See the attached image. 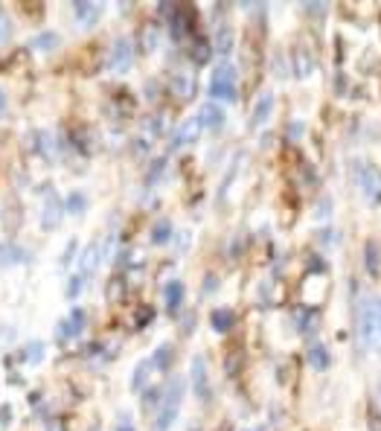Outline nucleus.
Listing matches in <instances>:
<instances>
[{
  "label": "nucleus",
  "mask_w": 381,
  "mask_h": 431,
  "mask_svg": "<svg viewBox=\"0 0 381 431\" xmlns=\"http://www.w3.org/2000/svg\"><path fill=\"white\" fill-rule=\"evenodd\" d=\"M358 338L367 350L381 353V297H367L358 306Z\"/></svg>",
  "instance_id": "f257e3e1"
},
{
  "label": "nucleus",
  "mask_w": 381,
  "mask_h": 431,
  "mask_svg": "<svg viewBox=\"0 0 381 431\" xmlns=\"http://www.w3.org/2000/svg\"><path fill=\"white\" fill-rule=\"evenodd\" d=\"M181 399H183V385L175 379L172 385L166 388V396L160 399V411H157V417L152 423V431H169L172 428V423H175V417L181 411Z\"/></svg>",
  "instance_id": "f03ea898"
},
{
  "label": "nucleus",
  "mask_w": 381,
  "mask_h": 431,
  "mask_svg": "<svg viewBox=\"0 0 381 431\" xmlns=\"http://www.w3.org/2000/svg\"><path fill=\"white\" fill-rule=\"evenodd\" d=\"M210 93L216 100H236V93H239V73H236V67L222 61L216 70H212L210 76Z\"/></svg>",
  "instance_id": "7ed1b4c3"
},
{
  "label": "nucleus",
  "mask_w": 381,
  "mask_h": 431,
  "mask_svg": "<svg viewBox=\"0 0 381 431\" xmlns=\"http://www.w3.org/2000/svg\"><path fill=\"white\" fill-rule=\"evenodd\" d=\"M291 61H294V70H297V76L306 79V76H312V70L318 67V50H315V41L308 33H303L294 47H291Z\"/></svg>",
  "instance_id": "20e7f679"
},
{
  "label": "nucleus",
  "mask_w": 381,
  "mask_h": 431,
  "mask_svg": "<svg viewBox=\"0 0 381 431\" xmlns=\"http://www.w3.org/2000/svg\"><path fill=\"white\" fill-rule=\"evenodd\" d=\"M265 30H262V23L256 20V27H248V35H245V67L253 70V73H259V67H262V56H265Z\"/></svg>",
  "instance_id": "39448f33"
},
{
  "label": "nucleus",
  "mask_w": 381,
  "mask_h": 431,
  "mask_svg": "<svg viewBox=\"0 0 381 431\" xmlns=\"http://www.w3.org/2000/svg\"><path fill=\"white\" fill-rule=\"evenodd\" d=\"M355 175H358V187L361 193L373 201L381 199V172L375 170L373 163H358V170H355Z\"/></svg>",
  "instance_id": "423d86ee"
},
{
  "label": "nucleus",
  "mask_w": 381,
  "mask_h": 431,
  "mask_svg": "<svg viewBox=\"0 0 381 431\" xmlns=\"http://www.w3.org/2000/svg\"><path fill=\"white\" fill-rule=\"evenodd\" d=\"M193 391H195V396L198 399H210L212 396V388H210V376H207V362L201 355H195L193 358Z\"/></svg>",
  "instance_id": "0eeeda50"
},
{
  "label": "nucleus",
  "mask_w": 381,
  "mask_h": 431,
  "mask_svg": "<svg viewBox=\"0 0 381 431\" xmlns=\"http://www.w3.org/2000/svg\"><path fill=\"white\" fill-rule=\"evenodd\" d=\"M131 59H134V47H131V41L128 38H120L114 47H111V56H108V64L111 67H116L123 73V70H128L131 67Z\"/></svg>",
  "instance_id": "6e6552de"
},
{
  "label": "nucleus",
  "mask_w": 381,
  "mask_h": 431,
  "mask_svg": "<svg viewBox=\"0 0 381 431\" xmlns=\"http://www.w3.org/2000/svg\"><path fill=\"white\" fill-rule=\"evenodd\" d=\"M73 12H76L79 27H93V23L99 20V15H102V4L99 0H76Z\"/></svg>",
  "instance_id": "1a4fd4ad"
},
{
  "label": "nucleus",
  "mask_w": 381,
  "mask_h": 431,
  "mask_svg": "<svg viewBox=\"0 0 381 431\" xmlns=\"http://www.w3.org/2000/svg\"><path fill=\"white\" fill-rule=\"evenodd\" d=\"M108 61V53L102 44H87L85 53H82V70L85 73H97V70H102V64Z\"/></svg>",
  "instance_id": "9d476101"
},
{
  "label": "nucleus",
  "mask_w": 381,
  "mask_h": 431,
  "mask_svg": "<svg viewBox=\"0 0 381 431\" xmlns=\"http://www.w3.org/2000/svg\"><path fill=\"white\" fill-rule=\"evenodd\" d=\"M82 324H85V312L82 309H73L61 324H59V329H56V338L59 341H67V338H73V335H79L82 332Z\"/></svg>",
  "instance_id": "9b49d317"
},
{
  "label": "nucleus",
  "mask_w": 381,
  "mask_h": 431,
  "mask_svg": "<svg viewBox=\"0 0 381 431\" xmlns=\"http://www.w3.org/2000/svg\"><path fill=\"white\" fill-rule=\"evenodd\" d=\"M198 123H201V129H219L224 123V108L216 102H204L198 111Z\"/></svg>",
  "instance_id": "f8f14e48"
},
{
  "label": "nucleus",
  "mask_w": 381,
  "mask_h": 431,
  "mask_svg": "<svg viewBox=\"0 0 381 431\" xmlns=\"http://www.w3.org/2000/svg\"><path fill=\"white\" fill-rule=\"evenodd\" d=\"M172 93H175V97H181V102L193 100V93H195V79L189 76V73H183V70H178V73L172 76Z\"/></svg>",
  "instance_id": "ddd939ff"
},
{
  "label": "nucleus",
  "mask_w": 381,
  "mask_h": 431,
  "mask_svg": "<svg viewBox=\"0 0 381 431\" xmlns=\"http://www.w3.org/2000/svg\"><path fill=\"white\" fill-rule=\"evenodd\" d=\"M201 131H204V129H201V123H198V117H189L186 123H181L178 131H175V146H183V143L198 140Z\"/></svg>",
  "instance_id": "4468645a"
},
{
  "label": "nucleus",
  "mask_w": 381,
  "mask_h": 431,
  "mask_svg": "<svg viewBox=\"0 0 381 431\" xmlns=\"http://www.w3.org/2000/svg\"><path fill=\"white\" fill-rule=\"evenodd\" d=\"M59 222H61V199L50 196L44 204V213H41V225H44V230H53Z\"/></svg>",
  "instance_id": "2eb2a0df"
},
{
  "label": "nucleus",
  "mask_w": 381,
  "mask_h": 431,
  "mask_svg": "<svg viewBox=\"0 0 381 431\" xmlns=\"http://www.w3.org/2000/svg\"><path fill=\"white\" fill-rule=\"evenodd\" d=\"M189 30H193V9H189V6H178L175 18H172V33H175V38H183Z\"/></svg>",
  "instance_id": "dca6fc26"
},
{
  "label": "nucleus",
  "mask_w": 381,
  "mask_h": 431,
  "mask_svg": "<svg viewBox=\"0 0 381 431\" xmlns=\"http://www.w3.org/2000/svg\"><path fill=\"white\" fill-rule=\"evenodd\" d=\"M271 108H274V97H271V93H265V97H262V100L256 102L253 114H250V126H253V129L265 126V123H268V117H271Z\"/></svg>",
  "instance_id": "f3484780"
},
{
  "label": "nucleus",
  "mask_w": 381,
  "mask_h": 431,
  "mask_svg": "<svg viewBox=\"0 0 381 431\" xmlns=\"http://www.w3.org/2000/svg\"><path fill=\"white\" fill-rule=\"evenodd\" d=\"M210 324H212V329H216V332H227V329H233V324H236L233 309H212Z\"/></svg>",
  "instance_id": "a211bd4d"
},
{
  "label": "nucleus",
  "mask_w": 381,
  "mask_h": 431,
  "mask_svg": "<svg viewBox=\"0 0 381 431\" xmlns=\"http://www.w3.org/2000/svg\"><path fill=\"white\" fill-rule=\"evenodd\" d=\"M364 259H367V271L375 277L378 268H381V245L375 242V239H367V245H364Z\"/></svg>",
  "instance_id": "6ab92c4d"
},
{
  "label": "nucleus",
  "mask_w": 381,
  "mask_h": 431,
  "mask_svg": "<svg viewBox=\"0 0 381 431\" xmlns=\"http://www.w3.org/2000/svg\"><path fill=\"white\" fill-rule=\"evenodd\" d=\"M242 362H245L242 347L233 344V347L227 350V355H224V370H227V376H236V373H239V370H242Z\"/></svg>",
  "instance_id": "aec40b11"
},
{
  "label": "nucleus",
  "mask_w": 381,
  "mask_h": 431,
  "mask_svg": "<svg viewBox=\"0 0 381 431\" xmlns=\"http://www.w3.org/2000/svg\"><path fill=\"white\" fill-rule=\"evenodd\" d=\"M183 303V283L181 280H172L166 285V306H169V312H178Z\"/></svg>",
  "instance_id": "412c9836"
},
{
  "label": "nucleus",
  "mask_w": 381,
  "mask_h": 431,
  "mask_svg": "<svg viewBox=\"0 0 381 431\" xmlns=\"http://www.w3.org/2000/svg\"><path fill=\"white\" fill-rule=\"evenodd\" d=\"M99 251H102V242H90L85 248V254H82V271L85 274H90L93 268L99 266Z\"/></svg>",
  "instance_id": "4be33fe9"
},
{
  "label": "nucleus",
  "mask_w": 381,
  "mask_h": 431,
  "mask_svg": "<svg viewBox=\"0 0 381 431\" xmlns=\"http://www.w3.org/2000/svg\"><path fill=\"white\" fill-rule=\"evenodd\" d=\"M308 365H312L315 370H326L329 367V353L323 344H312L308 347Z\"/></svg>",
  "instance_id": "5701e85b"
},
{
  "label": "nucleus",
  "mask_w": 381,
  "mask_h": 431,
  "mask_svg": "<svg viewBox=\"0 0 381 431\" xmlns=\"http://www.w3.org/2000/svg\"><path fill=\"white\" fill-rule=\"evenodd\" d=\"M172 355H175L172 344H160V347H157V353H155V358H152V367H155V370H169V365H172Z\"/></svg>",
  "instance_id": "b1692460"
},
{
  "label": "nucleus",
  "mask_w": 381,
  "mask_h": 431,
  "mask_svg": "<svg viewBox=\"0 0 381 431\" xmlns=\"http://www.w3.org/2000/svg\"><path fill=\"white\" fill-rule=\"evenodd\" d=\"M27 251L18 245H0V266H12V262H23Z\"/></svg>",
  "instance_id": "393cba45"
},
{
  "label": "nucleus",
  "mask_w": 381,
  "mask_h": 431,
  "mask_svg": "<svg viewBox=\"0 0 381 431\" xmlns=\"http://www.w3.org/2000/svg\"><path fill=\"white\" fill-rule=\"evenodd\" d=\"M32 47H35V50L50 53V50H56V47H59V35L50 33V30H44V33H38V35L32 38Z\"/></svg>",
  "instance_id": "a878e982"
},
{
  "label": "nucleus",
  "mask_w": 381,
  "mask_h": 431,
  "mask_svg": "<svg viewBox=\"0 0 381 431\" xmlns=\"http://www.w3.org/2000/svg\"><path fill=\"white\" fill-rule=\"evenodd\" d=\"M152 370V362H140L137 365V370H134V376H131V391H146V382H149V373Z\"/></svg>",
  "instance_id": "bb28decb"
},
{
  "label": "nucleus",
  "mask_w": 381,
  "mask_h": 431,
  "mask_svg": "<svg viewBox=\"0 0 381 431\" xmlns=\"http://www.w3.org/2000/svg\"><path fill=\"white\" fill-rule=\"evenodd\" d=\"M140 47L143 50H155L157 47V27L155 23H146V27L140 30Z\"/></svg>",
  "instance_id": "cd10ccee"
},
{
  "label": "nucleus",
  "mask_w": 381,
  "mask_h": 431,
  "mask_svg": "<svg viewBox=\"0 0 381 431\" xmlns=\"http://www.w3.org/2000/svg\"><path fill=\"white\" fill-rule=\"evenodd\" d=\"M189 53H193V61H195V64H204V61L210 59V53H212V47H210L207 38H198V41L193 44V50H189Z\"/></svg>",
  "instance_id": "c85d7f7f"
},
{
  "label": "nucleus",
  "mask_w": 381,
  "mask_h": 431,
  "mask_svg": "<svg viewBox=\"0 0 381 431\" xmlns=\"http://www.w3.org/2000/svg\"><path fill=\"white\" fill-rule=\"evenodd\" d=\"M216 50L219 53H230L233 50V30L230 27H219V33H216Z\"/></svg>",
  "instance_id": "c756f323"
},
{
  "label": "nucleus",
  "mask_w": 381,
  "mask_h": 431,
  "mask_svg": "<svg viewBox=\"0 0 381 431\" xmlns=\"http://www.w3.org/2000/svg\"><path fill=\"white\" fill-rule=\"evenodd\" d=\"M169 233H172V225L166 222V219H160V222L155 225V230H152V242H155V245H163L166 239H169Z\"/></svg>",
  "instance_id": "7c9ffc66"
},
{
  "label": "nucleus",
  "mask_w": 381,
  "mask_h": 431,
  "mask_svg": "<svg viewBox=\"0 0 381 431\" xmlns=\"http://www.w3.org/2000/svg\"><path fill=\"white\" fill-rule=\"evenodd\" d=\"M9 38H12V18L0 9V47H4Z\"/></svg>",
  "instance_id": "2f4dec72"
},
{
  "label": "nucleus",
  "mask_w": 381,
  "mask_h": 431,
  "mask_svg": "<svg viewBox=\"0 0 381 431\" xmlns=\"http://www.w3.org/2000/svg\"><path fill=\"white\" fill-rule=\"evenodd\" d=\"M85 204H87L85 196H82V193H73V196H67V204H64V207H67L70 213H82Z\"/></svg>",
  "instance_id": "473e14b6"
},
{
  "label": "nucleus",
  "mask_w": 381,
  "mask_h": 431,
  "mask_svg": "<svg viewBox=\"0 0 381 431\" xmlns=\"http://www.w3.org/2000/svg\"><path fill=\"white\" fill-rule=\"evenodd\" d=\"M82 274H76V277H70V283H67V297H79V292H82Z\"/></svg>",
  "instance_id": "72a5a7b5"
},
{
  "label": "nucleus",
  "mask_w": 381,
  "mask_h": 431,
  "mask_svg": "<svg viewBox=\"0 0 381 431\" xmlns=\"http://www.w3.org/2000/svg\"><path fill=\"white\" fill-rule=\"evenodd\" d=\"M27 358H30V362H41V358H44V344L41 341H32L27 347Z\"/></svg>",
  "instance_id": "f704fd0d"
},
{
  "label": "nucleus",
  "mask_w": 381,
  "mask_h": 431,
  "mask_svg": "<svg viewBox=\"0 0 381 431\" xmlns=\"http://www.w3.org/2000/svg\"><path fill=\"white\" fill-rule=\"evenodd\" d=\"M152 315H155L152 309H143V312H140V318H137V326H143V324H146V321H149Z\"/></svg>",
  "instance_id": "c9c22d12"
},
{
  "label": "nucleus",
  "mask_w": 381,
  "mask_h": 431,
  "mask_svg": "<svg viewBox=\"0 0 381 431\" xmlns=\"http://www.w3.org/2000/svg\"><path fill=\"white\" fill-rule=\"evenodd\" d=\"M9 417H12L9 405H4V408H0V425H6V423H9Z\"/></svg>",
  "instance_id": "e433bc0d"
},
{
  "label": "nucleus",
  "mask_w": 381,
  "mask_h": 431,
  "mask_svg": "<svg viewBox=\"0 0 381 431\" xmlns=\"http://www.w3.org/2000/svg\"><path fill=\"white\" fill-rule=\"evenodd\" d=\"M315 216H320V219H326V216H329V199H323V204H320V210H318Z\"/></svg>",
  "instance_id": "4c0bfd02"
},
{
  "label": "nucleus",
  "mask_w": 381,
  "mask_h": 431,
  "mask_svg": "<svg viewBox=\"0 0 381 431\" xmlns=\"http://www.w3.org/2000/svg\"><path fill=\"white\" fill-rule=\"evenodd\" d=\"M73 251H76V242H70L67 251H64V256H61V262H70V254H73Z\"/></svg>",
  "instance_id": "58836bf2"
},
{
  "label": "nucleus",
  "mask_w": 381,
  "mask_h": 431,
  "mask_svg": "<svg viewBox=\"0 0 381 431\" xmlns=\"http://www.w3.org/2000/svg\"><path fill=\"white\" fill-rule=\"evenodd\" d=\"M116 431H134V428L128 423H120V425H116Z\"/></svg>",
  "instance_id": "ea45409f"
},
{
  "label": "nucleus",
  "mask_w": 381,
  "mask_h": 431,
  "mask_svg": "<svg viewBox=\"0 0 381 431\" xmlns=\"http://www.w3.org/2000/svg\"><path fill=\"white\" fill-rule=\"evenodd\" d=\"M4 108H6V97H4V90H0V114H4Z\"/></svg>",
  "instance_id": "a19ab883"
},
{
  "label": "nucleus",
  "mask_w": 381,
  "mask_h": 431,
  "mask_svg": "<svg viewBox=\"0 0 381 431\" xmlns=\"http://www.w3.org/2000/svg\"><path fill=\"white\" fill-rule=\"evenodd\" d=\"M248 431H259V428H248Z\"/></svg>",
  "instance_id": "79ce46f5"
},
{
  "label": "nucleus",
  "mask_w": 381,
  "mask_h": 431,
  "mask_svg": "<svg viewBox=\"0 0 381 431\" xmlns=\"http://www.w3.org/2000/svg\"><path fill=\"white\" fill-rule=\"evenodd\" d=\"M93 431H97V428H93Z\"/></svg>",
  "instance_id": "37998d69"
}]
</instances>
